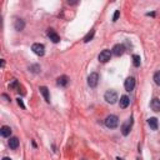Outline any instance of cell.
<instances>
[{"label":"cell","instance_id":"obj_1","mask_svg":"<svg viewBox=\"0 0 160 160\" xmlns=\"http://www.w3.org/2000/svg\"><path fill=\"white\" fill-rule=\"evenodd\" d=\"M119 125V118L116 115H108L105 119V126L109 129H115Z\"/></svg>","mask_w":160,"mask_h":160},{"label":"cell","instance_id":"obj_2","mask_svg":"<svg viewBox=\"0 0 160 160\" xmlns=\"http://www.w3.org/2000/svg\"><path fill=\"white\" fill-rule=\"evenodd\" d=\"M104 99H105L106 103H109V104H115L116 100H118V94H116L114 90H109V91L105 93Z\"/></svg>","mask_w":160,"mask_h":160},{"label":"cell","instance_id":"obj_3","mask_svg":"<svg viewBox=\"0 0 160 160\" xmlns=\"http://www.w3.org/2000/svg\"><path fill=\"white\" fill-rule=\"evenodd\" d=\"M131 126H133V118H129V119H126L125 123L121 125V133L123 135H129L130 130H131Z\"/></svg>","mask_w":160,"mask_h":160},{"label":"cell","instance_id":"obj_4","mask_svg":"<svg viewBox=\"0 0 160 160\" xmlns=\"http://www.w3.org/2000/svg\"><path fill=\"white\" fill-rule=\"evenodd\" d=\"M31 50H33L34 54H36L38 56H43L45 54V46L43 44H40V43H35V44H33Z\"/></svg>","mask_w":160,"mask_h":160},{"label":"cell","instance_id":"obj_5","mask_svg":"<svg viewBox=\"0 0 160 160\" xmlns=\"http://www.w3.org/2000/svg\"><path fill=\"white\" fill-rule=\"evenodd\" d=\"M99 83V74L98 73H91L88 77V85L90 88H95Z\"/></svg>","mask_w":160,"mask_h":160},{"label":"cell","instance_id":"obj_6","mask_svg":"<svg viewBox=\"0 0 160 160\" xmlns=\"http://www.w3.org/2000/svg\"><path fill=\"white\" fill-rule=\"evenodd\" d=\"M110 58H111V51L108 50V49L103 50L100 54H99V61H100V63H106V61H109Z\"/></svg>","mask_w":160,"mask_h":160},{"label":"cell","instance_id":"obj_7","mask_svg":"<svg viewBox=\"0 0 160 160\" xmlns=\"http://www.w3.org/2000/svg\"><path fill=\"white\" fill-rule=\"evenodd\" d=\"M124 51H125V46L123 44H116L111 50V54L115 56H121L124 54Z\"/></svg>","mask_w":160,"mask_h":160},{"label":"cell","instance_id":"obj_8","mask_svg":"<svg viewBox=\"0 0 160 160\" xmlns=\"http://www.w3.org/2000/svg\"><path fill=\"white\" fill-rule=\"evenodd\" d=\"M125 89L128 90V91H131L134 88H135V79L133 78V77H129L126 80H125Z\"/></svg>","mask_w":160,"mask_h":160},{"label":"cell","instance_id":"obj_9","mask_svg":"<svg viewBox=\"0 0 160 160\" xmlns=\"http://www.w3.org/2000/svg\"><path fill=\"white\" fill-rule=\"evenodd\" d=\"M48 36H49V39H50L53 43H59V41H60V36L56 34V31L53 30V29H49V30H48Z\"/></svg>","mask_w":160,"mask_h":160},{"label":"cell","instance_id":"obj_10","mask_svg":"<svg viewBox=\"0 0 160 160\" xmlns=\"http://www.w3.org/2000/svg\"><path fill=\"white\" fill-rule=\"evenodd\" d=\"M0 134H2L3 138H9L10 135H12V128L8 126V125L2 126V129H0Z\"/></svg>","mask_w":160,"mask_h":160},{"label":"cell","instance_id":"obj_11","mask_svg":"<svg viewBox=\"0 0 160 160\" xmlns=\"http://www.w3.org/2000/svg\"><path fill=\"white\" fill-rule=\"evenodd\" d=\"M39 90H40V93H41L43 97H44V100H45L46 103H50V94H49L48 88H46V87H40Z\"/></svg>","mask_w":160,"mask_h":160},{"label":"cell","instance_id":"obj_12","mask_svg":"<svg viewBox=\"0 0 160 160\" xmlns=\"http://www.w3.org/2000/svg\"><path fill=\"white\" fill-rule=\"evenodd\" d=\"M129 104H130L129 97H126V95H123V97L120 98V103H119L120 108H121V109H125V108H128V106H129Z\"/></svg>","mask_w":160,"mask_h":160},{"label":"cell","instance_id":"obj_13","mask_svg":"<svg viewBox=\"0 0 160 160\" xmlns=\"http://www.w3.org/2000/svg\"><path fill=\"white\" fill-rule=\"evenodd\" d=\"M150 108L154 110V111H160V100L158 98H154L151 101H150Z\"/></svg>","mask_w":160,"mask_h":160},{"label":"cell","instance_id":"obj_14","mask_svg":"<svg viewBox=\"0 0 160 160\" xmlns=\"http://www.w3.org/2000/svg\"><path fill=\"white\" fill-rule=\"evenodd\" d=\"M69 83V78L66 75H63V77H59L58 80H56V84L59 85V87H66Z\"/></svg>","mask_w":160,"mask_h":160},{"label":"cell","instance_id":"obj_15","mask_svg":"<svg viewBox=\"0 0 160 160\" xmlns=\"http://www.w3.org/2000/svg\"><path fill=\"white\" fill-rule=\"evenodd\" d=\"M9 146H10V149H13V150L18 149V146H19V139H18L16 136L10 138V140H9Z\"/></svg>","mask_w":160,"mask_h":160},{"label":"cell","instance_id":"obj_16","mask_svg":"<svg viewBox=\"0 0 160 160\" xmlns=\"http://www.w3.org/2000/svg\"><path fill=\"white\" fill-rule=\"evenodd\" d=\"M24 26H25L24 20H21V19H16V20H15V23H14V28H15V30L21 31V30L24 29Z\"/></svg>","mask_w":160,"mask_h":160},{"label":"cell","instance_id":"obj_17","mask_svg":"<svg viewBox=\"0 0 160 160\" xmlns=\"http://www.w3.org/2000/svg\"><path fill=\"white\" fill-rule=\"evenodd\" d=\"M148 124H149V126H150L153 130H158L159 124H158V119H156V118H150V119H148Z\"/></svg>","mask_w":160,"mask_h":160},{"label":"cell","instance_id":"obj_18","mask_svg":"<svg viewBox=\"0 0 160 160\" xmlns=\"http://www.w3.org/2000/svg\"><path fill=\"white\" fill-rule=\"evenodd\" d=\"M133 64L134 66H140V56L139 55H133Z\"/></svg>","mask_w":160,"mask_h":160},{"label":"cell","instance_id":"obj_19","mask_svg":"<svg viewBox=\"0 0 160 160\" xmlns=\"http://www.w3.org/2000/svg\"><path fill=\"white\" fill-rule=\"evenodd\" d=\"M94 34H95V31L94 30H91L90 33H88V35L84 38V43H89L91 39H93V36H94Z\"/></svg>","mask_w":160,"mask_h":160},{"label":"cell","instance_id":"obj_20","mask_svg":"<svg viewBox=\"0 0 160 160\" xmlns=\"http://www.w3.org/2000/svg\"><path fill=\"white\" fill-rule=\"evenodd\" d=\"M154 81H155L156 85H159V87H160V71H156L154 74Z\"/></svg>","mask_w":160,"mask_h":160},{"label":"cell","instance_id":"obj_21","mask_svg":"<svg viewBox=\"0 0 160 160\" xmlns=\"http://www.w3.org/2000/svg\"><path fill=\"white\" fill-rule=\"evenodd\" d=\"M29 70L36 74V73H39V71H40V66H39V65H31V66H29Z\"/></svg>","mask_w":160,"mask_h":160},{"label":"cell","instance_id":"obj_22","mask_svg":"<svg viewBox=\"0 0 160 160\" xmlns=\"http://www.w3.org/2000/svg\"><path fill=\"white\" fill-rule=\"evenodd\" d=\"M119 16H120V10H116L115 14H114V16H113V21H116Z\"/></svg>","mask_w":160,"mask_h":160},{"label":"cell","instance_id":"obj_23","mask_svg":"<svg viewBox=\"0 0 160 160\" xmlns=\"http://www.w3.org/2000/svg\"><path fill=\"white\" fill-rule=\"evenodd\" d=\"M16 100H18V104H19V105L21 106V108H23V109H25V105H24V103H23V100H21L20 98H19V99H16Z\"/></svg>","mask_w":160,"mask_h":160},{"label":"cell","instance_id":"obj_24","mask_svg":"<svg viewBox=\"0 0 160 160\" xmlns=\"http://www.w3.org/2000/svg\"><path fill=\"white\" fill-rule=\"evenodd\" d=\"M3 98H4V99H6V100H9V98H8V95H5V94H3Z\"/></svg>","mask_w":160,"mask_h":160},{"label":"cell","instance_id":"obj_25","mask_svg":"<svg viewBox=\"0 0 160 160\" xmlns=\"http://www.w3.org/2000/svg\"><path fill=\"white\" fill-rule=\"evenodd\" d=\"M3 160H12V159H10V158H4Z\"/></svg>","mask_w":160,"mask_h":160},{"label":"cell","instance_id":"obj_26","mask_svg":"<svg viewBox=\"0 0 160 160\" xmlns=\"http://www.w3.org/2000/svg\"><path fill=\"white\" fill-rule=\"evenodd\" d=\"M116 160H124V159H121V158H116Z\"/></svg>","mask_w":160,"mask_h":160}]
</instances>
